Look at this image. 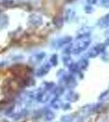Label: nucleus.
I'll return each instance as SVG.
<instances>
[{
    "mask_svg": "<svg viewBox=\"0 0 109 122\" xmlns=\"http://www.w3.org/2000/svg\"><path fill=\"white\" fill-rule=\"evenodd\" d=\"M99 26L102 27V28H107V27L109 26V22L104 18V17H103L102 19H100L99 20Z\"/></svg>",
    "mask_w": 109,
    "mask_h": 122,
    "instance_id": "f257e3e1",
    "label": "nucleus"
},
{
    "mask_svg": "<svg viewBox=\"0 0 109 122\" xmlns=\"http://www.w3.org/2000/svg\"><path fill=\"white\" fill-rule=\"evenodd\" d=\"M94 11V9L93 8V7L91 5H87L85 7V11H86V13H87V14H89V13H92L93 11Z\"/></svg>",
    "mask_w": 109,
    "mask_h": 122,
    "instance_id": "f03ea898",
    "label": "nucleus"
},
{
    "mask_svg": "<svg viewBox=\"0 0 109 122\" xmlns=\"http://www.w3.org/2000/svg\"><path fill=\"white\" fill-rule=\"evenodd\" d=\"M99 53V51H98V49H97L96 47H94L93 49H91V51H90V55L91 56L94 57V56H98Z\"/></svg>",
    "mask_w": 109,
    "mask_h": 122,
    "instance_id": "7ed1b4c3",
    "label": "nucleus"
},
{
    "mask_svg": "<svg viewBox=\"0 0 109 122\" xmlns=\"http://www.w3.org/2000/svg\"><path fill=\"white\" fill-rule=\"evenodd\" d=\"M96 48L98 49L99 51H104L105 50V46L104 44H99L96 46Z\"/></svg>",
    "mask_w": 109,
    "mask_h": 122,
    "instance_id": "20e7f679",
    "label": "nucleus"
},
{
    "mask_svg": "<svg viewBox=\"0 0 109 122\" xmlns=\"http://www.w3.org/2000/svg\"><path fill=\"white\" fill-rule=\"evenodd\" d=\"M86 1L89 5H93V4H95L98 0H86Z\"/></svg>",
    "mask_w": 109,
    "mask_h": 122,
    "instance_id": "39448f33",
    "label": "nucleus"
},
{
    "mask_svg": "<svg viewBox=\"0 0 109 122\" xmlns=\"http://www.w3.org/2000/svg\"><path fill=\"white\" fill-rule=\"evenodd\" d=\"M101 3H103V4H108V3H109V0H101Z\"/></svg>",
    "mask_w": 109,
    "mask_h": 122,
    "instance_id": "423d86ee",
    "label": "nucleus"
},
{
    "mask_svg": "<svg viewBox=\"0 0 109 122\" xmlns=\"http://www.w3.org/2000/svg\"><path fill=\"white\" fill-rule=\"evenodd\" d=\"M104 18L106 19L107 20H108V22H109V13H108V14H107L106 15H105V16H104Z\"/></svg>",
    "mask_w": 109,
    "mask_h": 122,
    "instance_id": "0eeeda50",
    "label": "nucleus"
},
{
    "mask_svg": "<svg viewBox=\"0 0 109 122\" xmlns=\"http://www.w3.org/2000/svg\"><path fill=\"white\" fill-rule=\"evenodd\" d=\"M105 44H106V45H108V46H109V38H108V39H107L106 41H105Z\"/></svg>",
    "mask_w": 109,
    "mask_h": 122,
    "instance_id": "6e6552de",
    "label": "nucleus"
}]
</instances>
